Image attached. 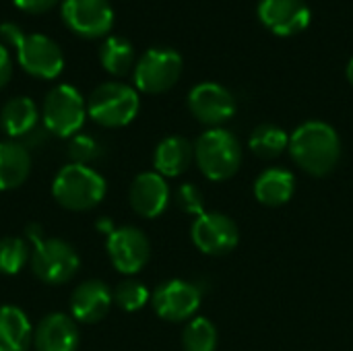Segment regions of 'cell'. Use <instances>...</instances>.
Returning a JSON list of instances; mask_svg holds the SVG:
<instances>
[{
    "instance_id": "e0dca14e",
    "label": "cell",
    "mask_w": 353,
    "mask_h": 351,
    "mask_svg": "<svg viewBox=\"0 0 353 351\" xmlns=\"http://www.w3.org/2000/svg\"><path fill=\"white\" fill-rule=\"evenodd\" d=\"M33 348L35 351H77V323L62 312H52L43 317L33 329Z\"/></svg>"
},
{
    "instance_id": "4316f807",
    "label": "cell",
    "mask_w": 353,
    "mask_h": 351,
    "mask_svg": "<svg viewBox=\"0 0 353 351\" xmlns=\"http://www.w3.org/2000/svg\"><path fill=\"white\" fill-rule=\"evenodd\" d=\"M114 304L120 306L122 310L126 312H137L141 310L149 300H151V294L149 290L141 283V281H134V279H124L120 281L116 288H114Z\"/></svg>"
},
{
    "instance_id": "4dcf8cb0",
    "label": "cell",
    "mask_w": 353,
    "mask_h": 351,
    "mask_svg": "<svg viewBox=\"0 0 353 351\" xmlns=\"http://www.w3.org/2000/svg\"><path fill=\"white\" fill-rule=\"evenodd\" d=\"M12 77V58L4 43H0V89L8 85Z\"/></svg>"
},
{
    "instance_id": "d4e9b609",
    "label": "cell",
    "mask_w": 353,
    "mask_h": 351,
    "mask_svg": "<svg viewBox=\"0 0 353 351\" xmlns=\"http://www.w3.org/2000/svg\"><path fill=\"white\" fill-rule=\"evenodd\" d=\"M182 348L184 351H215L217 350V329L215 325L205 319H192L184 333H182Z\"/></svg>"
},
{
    "instance_id": "9c48e42d",
    "label": "cell",
    "mask_w": 353,
    "mask_h": 351,
    "mask_svg": "<svg viewBox=\"0 0 353 351\" xmlns=\"http://www.w3.org/2000/svg\"><path fill=\"white\" fill-rule=\"evenodd\" d=\"M60 12L66 27L85 39L103 37L114 25L110 0H62Z\"/></svg>"
},
{
    "instance_id": "7402d4cb",
    "label": "cell",
    "mask_w": 353,
    "mask_h": 351,
    "mask_svg": "<svg viewBox=\"0 0 353 351\" xmlns=\"http://www.w3.org/2000/svg\"><path fill=\"white\" fill-rule=\"evenodd\" d=\"M33 329L17 306H0V351H29Z\"/></svg>"
},
{
    "instance_id": "6da1fadb",
    "label": "cell",
    "mask_w": 353,
    "mask_h": 351,
    "mask_svg": "<svg viewBox=\"0 0 353 351\" xmlns=\"http://www.w3.org/2000/svg\"><path fill=\"white\" fill-rule=\"evenodd\" d=\"M292 159L310 176L331 174L341 157V139L337 130L321 120H310L298 126L290 137Z\"/></svg>"
},
{
    "instance_id": "cb8c5ba5",
    "label": "cell",
    "mask_w": 353,
    "mask_h": 351,
    "mask_svg": "<svg viewBox=\"0 0 353 351\" xmlns=\"http://www.w3.org/2000/svg\"><path fill=\"white\" fill-rule=\"evenodd\" d=\"M248 147L261 159H275L290 147V137L277 124H261L252 130Z\"/></svg>"
},
{
    "instance_id": "30bf717a",
    "label": "cell",
    "mask_w": 353,
    "mask_h": 351,
    "mask_svg": "<svg viewBox=\"0 0 353 351\" xmlns=\"http://www.w3.org/2000/svg\"><path fill=\"white\" fill-rule=\"evenodd\" d=\"M194 246L209 257L230 254L240 242V230L236 221L223 213H203L194 219L190 230Z\"/></svg>"
},
{
    "instance_id": "7a4b0ae2",
    "label": "cell",
    "mask_w": 353,
    "mask_h": 351,
    "mask_svg": "<svg viewBox=\"0 0 353 351\" xmlns=\"http://www.w3.org/2000/svg\"><path fill=\"white\" fill-rule=\"evenodd\" d=\"M0 37L17 50L21 68L43 81L56 79L64 68V54L60 46L41 33H25L17 23H2Z\"/></svg>"
},
{
    "instance_id": "ffe728a7",
    "label": "cell",
    "mask_w": 353,
    "mask_h": 351,
    "mask_svg": "<svg viewBox=\"0 0 353 351\" xmlns=\"http://www.w3.org/2000/svg\"><path fill=\"white\" fill-rule=\"evenodd\" d=\"M39 110L29 97H12L0 110V128L10 139H25L37 128Z\"/></svg>"
},
{
    "instance_id": "ac0fdd59",
    "label": "cell",
    "mask_w": 353,
    "mask_h": 351,
    "mask_svg": "<svg viewBox=\"0 0 353 351\" xmlns=\"http://www.w3.org/2000/svg\"><path fill=\"white\" fill-rule=\"evenodd\" d=\"M194 159V147L184 137H168L163 139L153 155L155 172L163 178H176L184 174Z\"/></svg>"
},
{
    "instance_id": "d6a6232c",
    "label": "cell",
    "mask_w": 353,
    "mask_h": 351,
    "mask_svg": "<svg viewBox=\"0 0 353 351\" xmlns=\"http://www.w3.org/2000/svg\"><path fill=\"white\" fill-rule=\"evenodd\" d=\"M345 74H347V81H350V85H353V58L350 60L347 68H345Z\"/></svg>"
},
{
    "instance_id": "1f68e13d",
    "label": "cell",
    "mask_w": 353,
    "mask_h": 351,
    "mask_svg": "<svg viewBox=\"0 0 353 351\" xmlns=\"http://www.w3.org/2000/svg\"><path fill=\"white\" fill-rule=\"evenodd\" d=\"M95 228H97V230H99L101 234H105V236H110V234H112V232L116 230V228H114V223H112V221H110L108 217H101V219H99V221L95 223Z\"/></svg>"
},
{
    "instance_id": "44dd1931",
    "label": "cell",
    "mask_w": 353,
    "mask_h": 351,
    "mask_svg": "<svg viewBox=\"0 0 353 351\" xmlns=\"http://www.w3.org/2000/svg\"><path fill=\"white\" fill-rule=\"evenodd\" d=\"M296 190V178L292 172L281 168L265 170L254 182V197L265 207L288 205Z\"/></svg>"
},
{
    "instance_id": "ba28073f",
    "label": "cell",
    "mask_w": 353,
    "mask_h": 351,
    "mask_svg": "<svg viewBox=\"0 0 353 351\" xmlns=\"http://www.w3.org/2000/svg\"><path fill=\"white\" fill-rule=\"evenodd\" d=\"M182 66V56L176 50L151 48L134 64V85L149 95L165 93L178 83Z\"/></svg>"
},
{
    "instance_id": "603a6c76",
    "label": "cell",
    "mask_w": 353,
    "mask_h": 351,
    "mask_svg": "<svg viewBox=\"0 0 353 351\" xmlns=\"http://www.w3.org/2000/svg\"><path fill=\"white\" fill-rule=\"evenodd\" d=\"M99 62L110 74L124 77L134 66V48L126 37L110 35L99 46Z\"/></svg>"
},
{
    "instance_id": "52a82bcc",
    "label": "cell",
    "mask_w": 353,
    "mask_h": 351,
    "mask_svg": "<svg viewBox=\"0 0 353 351\" xmlns=\"http://www.w3.org/2000/svg\"><path fill=\"white\" fill-rule=\"evenodd\" d=\"M81 267V259L72 244L60 238H43L33 244L31 250V271L48 285L68 283Z\"/></svg>"
},
{
    "instance_id": "8fae6325",
    "label": "cell",
    "mask_w": 353,
    "mask_h": 351,
    "mask_svg": "<svg viewBox=\"0 0 353 351\" xmlns=\"http://www.w3.org/2000/svg\"><path fill=\"white\" fill-rule=\"evenodd\" d=\"M108 257L118 273L134 275L139 273L151 259V244L147 236L132 225L116 228L105 240Z\"/></svg>"
},
{
    "instance_id": "8992f818",
    "label": "cell",
    "mask_w": 353,
    "mask_h": 351,
    "mask_svg": "<svg viewBox=\"0 0 353 351\" xmlns=\"http://www.w3.org/2000/svg\"><path fill=\"white\" fill-rule=\"evenodd\" d=\"M87 118V101L72 85H56L43 99V128L54 137H74Z\"/></svg>"
},
{
    "instance_id": "83f0119b",
    "label": "cell",
    "mask_w": 353,
    "mask_h": 351,
    "mask_svg": "<svg viewBox=\"0 0 353 351\" xmlns=\"http://www.w3.org/2000/svg\"><path fill=\"white\" fill-rule=\"evenodd\" d=\"M68 155L72 159V163H81L87 166L91 161H95L101 155V147L99 143L91 137V134H74L68 143Z\"/></svg>"
},
{
    "instance_id": "5b68a950",
    "label": "cell",
    "mask_w": 353,
    "mask_h": 351,
    "mask_svg": "<svg viewBox=\"0 0 353 351\" xmlns=\"http://www.w3.org/2000/svg\"><path fill=\"white\" fill-rule=\"evenodd\" d=\"M141 108L137 89L124 83H101L87 99V114L93 122L105 128H122L130 124Z\"/></svg>"
},
{
    "instance_id": "5bb4252c",
    "label": "cell",
    "mask_w": 353,
    "mask_h": 351,
    "mask_svg": "<svg viewBox=\"0 0 353 351\" xmlns=\"http://www.w3.org/2000/svg\"><path fill=\"white\" fill-rule=\"evenodd\" d=\"M259 21L275 35L290 37L310 25V8L304 0H261Z\"/></svg>"
},
{
    "instance_id": "2e32d148",
    "label": "cell",
    "mask_w": 353,
    "mask_h": 351,
    "mask_svg": "<svg viewBox=\"0 0 353 351\" xmlns=\"http://www.w3.org/2000/svg\"><path fill=\"white\" fill-rule=\"evenodd\" d=\"M112 302H114L112 290L99 279H89L74 288L70 296V312L79 323L93 325L108 317Z\"/></svg>"
},
{
    "instance_id": "9a60e30c",
    "label": "cell",
    "mask_w": 353,
    "mask_h": 351,
    "mask_svg": "<svg viewBox=\"0 0 353 351\" xmlns=\"http://www.w3.org/2000/svg\"><path fill=\"white\" fill-rule=\"evenodd\" d=\"M128 201L137 215L145 219H155L170 205V186L165 178L157 172H143L132 180Z\"/></svg>"
},
{
    "instance_id": "4fadbf2b",
    "label": "cell",
    "mask_w": 353,
    "mask_h": 351,
    "mask_svg": "<svg viewBox=\"0 0 353 351\" xmlns=\"http://www.w3.org/2000/svg\"><path fill=\"white\" fill-rule=\"evenodd\" d=\"M188 110L201 124L221 128L236 114V99L219 83H199L188 93Z\"/></svg>"
},
{
    "instance_id": "3957f363",
    "label": "cell",
    "mask_w": 353,
    "mask_h": 351,
    "mask_svg": "<svg viewBox=\"0 0 353 351\" xmlns=\"http://www.w3.org/2000/svg\"><path fill=\"white\" fill-rule=\"evenodd\" d=\"M108 184L101 174H97L89 166L68 163L64 166L54 182L52 194L56 203L68 211H91L95 209L105 197Z\"/></svg>"
},
{
    "instance_id": "f546056e",
    "label": "cell",
    "mask_w": 353,
    "mask_h": 351,
    "mask_svg": "<svg viewBox=\"0 0 353 351\" xmlns=\"http://www.w3.org/2000/svg\"><path fill=\"white\" fill-rule=\"evenodd\" d=\"M17 8H21L23 12H31V14H41L46 10H50L58 0H12Z\"/></svg>"
},
{
    "instance_id": "484cf974",
    "label": "cell",
    "mask_w": 353,
    "mask_h": 351,
    "mask_svg": "<svg viewBox=\"0 0 353 351\" xmlns=\"http://www.w3.org/2000/svg\"><path fill=\"white\" fill-rule=\"evenodd\" d=\"M31 252L23 238H2L0 240V273L2 275H17L29 263Z\"/></svg>"
},
{
    "instance_id": "d6986e66",
    "label": "cell",
    "mask_w": 353,
    "mask_h": 351,
    "mask_svg": "<svg viewBox=\"0 0 353 351\" xmlns=\"http://www.w3.org/2000/svg\"><path fill=\"white\" fill-rule=\"evenodd\" d=\"M31 174V153L19 141L0 143V190H14Z\"/></svg>"
},
{
    "instance_id": "7c38bea8",
    "label": "cell",
    "mask_w": 353,
    "mask_h": 351,
    "mask_svg": "<svg viewBox=\"0 0 353 351\" xmlns=\"http://www.w3.org/2000/svg\"><path fill=\"white\" fill-rule=\"evenodd\" d=\"M201 290L194 283L182 279H170L161 283L151 296L153 310L159 319L170 323H182L196 314L201 308Z\"/></svg>"
},
{
    "instance_id": "277c9868",
    "label": "cell",
    "mask_w": 353,
    "mask_h": 351,
    "mask_svg": "<svg viewBox=\"0 0 353 351\" xmlns=\"http://www.w3.org/2000/svg\"><path fill=\"white\" fill-rule=\"evenodd\" d=\"M194 159L199 170L213 182L236 176L242 163L240 141L225 128H209L194 143Z\"/></svg>"
},
{
    "instance_id": "f1b7e54d",
    "label": "cell",
    "mask_w": 353,
    "mask_h": 351,
    "mask_svg": "<svg viewBox=\"0 0 353 351\" xmlns=\"http://www.w3.org/2000/svg\"><path fill=\"white\" fill-rule=\"evenodd\" d=\"M176 205L180 211L188 213V215H203L205 213V203H203V192L201 188H196L194 184H182L176 190Z\"/></svg>"
}]
</instances>
